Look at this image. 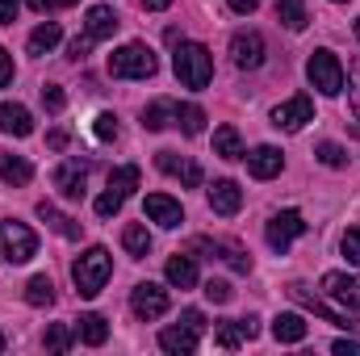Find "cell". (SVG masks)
<instances>
[{
	"label": "cell",
	"mask_w": 360,
	"mask_h": 356,
	"mask_svg": "<svg viewBox=\"0 0 360 356\" xmlns=\"http://www.w3.org/2000/svg\"><path fill=\"white\" fill-rule=\"evenodd\" d=\"M281 168H285V155L276 151V147H256L252 155H248V172L256 180H272V177H281Z\"/></svg>",
	"instance_id": "obj_17"
},
{
	"label": "cell",
	"mask_w": 360,
	"mask_h": 356,
	"mask_svg": "<svg viewBox=\"0 0 360 356\" xmlns=\"http://www.w3.org/2000/svg\"><path fill=\"white\" fill-rule=\"evenodd\" d=\"M25 302H30V306H51V302H55V285H51V276H30V285H25Z\"/></svg>",
	"instance_id": "obj_32"
},
{
	"label": "cell",
	"mask_w": 360,
	"mask_h": 356,
	"mask_svg": "<svg viewBox=\"0 0 360 356\" xmlns=\"http://www.w3.org/2000/svg\"><path fill=\"white\" fill-rule=\"evenodd\" d=\"M25 4H30V8H34V13H51V8H55V4H59V0H25Z\"/></svg>",
	"instance_id": "obj_49"
},
{
	"label": "cell",
	"mask_w": 360,
	"mask_h": 356,
	"mask_svg": "<svg viewBox=\"0 0 360 356\" xmlns=\"http://www.w3.org/2000/svg\"><path fill=\"white\" fill-rule=\"evenodd\" d=\"M176 126L184 134H201L205 130V109L201 105H176Z\"/></svg>",
	"instance_id": "obj_31"
},
{
	"label": "cell",
	"mask_w": 360,
	"mask_h": 356,
	"mask_svg": "<svg viewBox=\"0 0 360 356\" xmlns=\"http://www.w3.org/2000/svg\"><path fill=\"white\" fill-rule=\"evenodd\" d=\"M168 122H176V101H151L143 109V126L147 130H164Z\"/></svg>",
	"instance_id": "obj_27"
},
{
	"label": "cell",
	"mask_w": 360,
	"mask_h": 356,
	"mask_svg": "<svg viewBox=\"0 0 360 356\" xmlns=\"http://www.w3.org/2000/svg\"><path fill=\"white\" fill-rule=\"evenodd\" d=\"M306 122H314V101L310 96H289L272 109V126L285 130V134H297Z\"/></svg>",
	"instance_id": "obj_9"
},
{
	"label": "cell",
	"mask_w": 360,
	"mask_h": 356,
	"mask_svg": "<svg viewBox=\"0 0 360 356\" xmlns=\"http://www.w3.org/2000/svg\"><path fill=\"white\" fill-rule=\"evenodd\" d=\"M76 331H80V340H84V344H89V348H101V344H105V340H109V323H105V319H101V314H84V319H80V327H76Z\"/></svg>",
	"instance_id": "obj_29"
},
{
	"label": "cell",
	"mask_w": 360,
	"mask_h": 356,
	"mask_svg": "<svg viewBox=\"0 0 360 356\" xmlns=\"http://www.w3.org/2000/svg\"><path fill=\"white\" fill-rule=\"evenodd\" d=\"M46 147H51V151H63V147H68V130H51V134H46Z\"/></svg>",
	"instance_id": "obj_46"
},
{
	"label": "cell",
	"mask_w": 360,
	"mask_h": 356,
	"mask_svg": "<svg viewBox=\"0 0 360 356\" xmlns=\"http://www.w3.org/2000/svg\"><path fill=\"white\" fill-rule=\"evenodd\" d=\"M4 84H13V55L0 46V89H4Z\"/></svg>",
	"instance_id": "obj_43"
},
{
	"label": "cell",
	"mask_w": 360,
	"mask_h": 356,
	"mask_svg": "<svg viewBox=\"0 0 360 356\" xmlns=\"http://www.w3.org/2000/svg\"><path fill=\"white\" fill-rule=\"evenodd\" d=\"M155 164H160V172L176 177L180 184H188V189H197V184H201V168H197L193 160L176 155V151H160V155H155Z\"/></svg>",
	"instance_id": "obj_14"
},
{
	"label": "cell",
	"mask_w": 360,
	"mask_h": 356,
	"mask_svg": "<svg viewBox=\"0 0 360 356\" xmlns=\"http://www.w3.org/2000/svg\"><path fill=\"white\" fill-rule=\"evenodd\" d=\"M306 331H310V323H306L302 314H293V310L272 319V336H276L281 344H302V340H306Z\"/></svg>",
	"instance_id": "obj_20"
},
{
	"label": "cell",
	"mask_w": 360,
	"mask_h": 356,
	"mask_svg": "<svg viewBox=\"0 0 360 356\" xmlns=\"http://www.w3.org/2000/svg\"><path fill=\"white\" fill-rule=\"evenodd\" d=\"M130 310H134V319H143V323L164 319V314H168V289H160L155 281L134 285V289H130Z\"/></svg>",
	"instance_id": "obj_6"
},
{
	"label": "cell",
	"mask_w": 360,
	"mask_h": 356,
	"mask_svg": "<svg viewBox=\"0 0 360 356\" xmlns=\"http://www.w3.org/2000/svg\"><path fill=\"white\" fill-rule=\"evenodd\" d=\"M84 30H89L92 42H101V38H113V30H117V13H113L109 4H92L89 17H84Z\"/></svg>",
	"instance_id": "obj_19"
},
{
	"label": "cell",
	"mask_w": 360,
	"mask_h": 356,
	"mask_svg": "<svg viewBox=\"0 0 360 356\" xmlns=\"http://www.w3.org/2000/svg\"><path fill=\"white\" fill-rule=\"evenodd\" d=\"M239 205H243V189H239L235 180H214V184H210V210H214V214L235 218Z\"/></svg>",
	"instance_id": "obj_13"
},
{
	"label": "cell",
	"mask_w": 360,
	"mask_h": 356,
	"mask_svg": "<svg viewBox=\"0 0 360 356\" xmlns=\"http://www.w3.org/2000/svg\"><path fill=\"white\" fill-rule=\"evenodd\" d=\"M0 180H4V184H30V180H34L30 160H25V155H8V151H0Z\"/></svg>",
	"instance_id": "obj_22"
},
{
	"label": "cell",
	"mask_w": 360,
	"mask_h": 356,
	"mask_svg": "<svg viewBox=\"0 0 360 356\" xmlns=\"http://www.w3.org/2000/svg\"><path fill=\"white\" fill-rule=\"evenodd\" d=\"M314 155H319V164H327V168H344V164H348V151H344L340 143H319Z\"/></svg>",
	"instance_id": "obj_34"
},
{
	"label": "cell",
	"mask_w": 360,
	"mask_h": 356,
	"mask_svg": "<svg viewBox=\"0 0 360 356\" xmlns=\"http://www.w3.org/2000/svg\"><path fill=\"white\" fill-rule=\"evenodd\" d=\"M344 260L360 268V227H352V231L344 235Z\"/></svg>",
	"instance_id": "obj_39"
},
{
	"label": "cell",
	"mask_w": 360,
	"mask_h": 356,
	"mask_svg": "<svg viewBox=\"0 0 360 356\" xmlns=\"http://www.w3.org/2000/svg\"><path fill=\"white\" fill-rule=\"evenodd\" d=\"M335 4H348V0H335Z\"/></svg>",
	"instance_id": "obj_54"
},
{
	"label": "cell",
	"mask_w": 360,
	"mask_h": 356,
	"mask_svg": "<svg viewBox=\"0 0 360 356\" xmlns=\"http://www.w3.org/2000/svg\"><path fill=\"white\" fill-rule=\"evenodd\" d=\"M0 130H4V134H13V139L34 134V117H30V109H25V105H17V101H0Z\"/></svg>",
	"instance_id": "obj_16"
},
{
	"label": "cell",
	"mask_w": 360,
	"mask_h": 356,
	"mask_svg": "<svg viewBox=\"0 0 360 356\" xmlns=\"http://www.w3.org/2000/svg\"><path fill=\"white\" fill-rule=\"evenodd\" d=\"M231 8H235V13H256L260 0H231Z\"/></svg>",
	"instance_id": "obj_48"
},
{
	"label": "cell",
	"mask_w": 360,
	"mask_h": 356,
	"mask_svg": "<svg viewBox=\"0 0 360 356\" xmlns=\"http://www.w3.org/2000/svg\"><path fill=\"white\" fill-rule=\"evenodd\" d=\"M143 210H147V218H151V222H160V227H168V231L184 222V210H180V201H172L168 193H151Z\"/></svg>",
	"instance_id": "obj_15"
},
{
	"label": "cell",
	"mask_w": 360,
	"mask_h": 356,
	"mask_svg": "<svg viewBox=\"0 0 360 356\" xmlns=\"http://www.w3.org/2000/svg\"><path fill=\"white\" fill-rule=\"evenodd\" d=\"M172 0H143V8H151V13H160V8H168Z\"/></svg>",
	"instance_id": "obj_50"
},
{
	"label": "cell",
	"mask_w": 360,
	"mask_h": 356,
	"mask_svg": "<svg viewBox=\"0 0 360 356\" xmlns=\"http://www.w3.org/2000/svg\"><path fill=\"white\" fill-rule=\"evenodd\" d=\"M348 76H352V113H356V126H360V59L348 68Z\"/></svg>",
	"instance_id": "obj_41"
},
{
	"label": "cell",
	"mask_w": 360,
	"mask_h": 356,
	"mask_svg": "<svg viewBox=\"0 0 360 356\" xmlns=\"http://www.w3.org/2000/svg\"><path fill=\"white\" fill-rule=\"evenodd\" d=\"M89 51H92V38L84 34V38H76V42L68 46V59H76V63H80V59H89Z\"/></svg>",
	"instance_id": "obj_42"
},
{
	"label": "cell",
	"mask_w": 360,
	"mask_h": 356,
	"mask_svg": "<svg viewBox=\"0 0 360 356\" xmlns=\"http://www.w3.org/2000/svg\"><path fill=\"white\" fill-rule=\"evenodd\" d=\"M164 272H168V281H172L176 289H193V285H197V260H193V256H180L176 252Z\"/></svg>",
	"instance_id": "obj_24"
},
{
	"label": "cell",
	"mask_w": 360,
	"mask_h": 356,
	"mask_svg": "<svg viewBox=\"0 0 360 356\" xmlns=\"http://www.w3.org/2000/svg\"><path fill=\"white\" fill-rule=\"evenodd\" d=\"M109 76L117 80H151L155 76V55L143 42H126L109 55Z\"/></svg>",
	"instance_id": "obj_3"
},
{
	"label": "cell",
	"mask_w": 360,
	"mask_h": 356,
	"mask_svg": "<svg viewBox=\"0 0 360 356\" xmlns=\"http://www.w3.org/2000/svg\"><path fill=\"white\" fill-rule=\"evenodd\" d=\"M276 21L285 25V30H293V34H302L306 30V4L302 0H276Z\"/></svg>",
	"instance_id": "obj_26"
},
{
	"label": "cell",
	"mask_w": 360,
	"mask_h": 356,
	"mask_svg": "<svg viewBox=\"0 0 360 356\" xmlns=\"http://www.w3.org/2000/svg\"><path fill=\"white\" fill-rule=\"evenodd\" d=\"M214 155H222V160H243V139H239L235 126H218V130H214Z\"/></svg>",
	"instance_id": "obj_25"
},
{
	"label": "cell",
	"mask_w": 360,
	"mask_h": 356,
	"mask_svg": "<svg viewBox=\"0 0 360 356\" xmlns=\"http://www.w3.org/2000/svg\"><path fill=\"white\" fill-rule=\"evenodd\" d=\"M0 256H4L8 265L34 260V256H38V235H34L25 222H17V218L0 222Z\"/></svg>",
	"instance_id": "obj_4"
},
{
	"label": "cell",
	"mask_w": 360,
	"mask_h": 356,
	"mask_svg": "<svg viewBox=\"0 0 360 356\" xmlns=\"http://www.w3.org/2000/svg\"><path fill=\"white\" fill-rule=\"evenodd\" d=\"M42 105H46L51 113H63L68 96H63V89H59V84H46V89H42Z\"/></svg>",
	"instance_id": "obj_40"
},
{
	"label": "cell",
	"mask_w": 360,
	"mask_h": 356,
	"mask_svg": "<svg viewBox=\"0 0 360 356\" xmlns=\"http://www.w3.org/2000/svg\"><path fill=\"white\" fill-rule=\"evenodd\" d=\"M264 235H269L272 252H281V256H285V252H289V243H293L297 235H306V218H302L297 210H281V214H272V218H269V231H264Z\"/></svg>",
	"instance_id": "obj_7"
},
{
	"label": "cell",
	"mask_w": 360,
	"mask_h": 356,
	"mask_svg": "<svg viewBox=\"0 0 360 356\" xmlns=\"http://www.w3.org/2000/svg\"><path fill=\"white\" fill-rule=\"evenodd\" d=\"M0 352H4V336H0Z\"/></svg>",
	"instance_id": "obj_53"
},
{
	"label": "cell",
	"mask_w": 360,
	"mask_h": 356,
	"mask_svg": "<svg viewBox=\"0 0 360 356\" xmlns=\"http://www.w3.org/2000/svg\"><path fill=\"white\" fill-rule=\"evenodd\" d=\"M356 38H360V17H356Z\"/></svg>",
	"instance_id": "obj_52"
},
{
	"label": "cell",
	"mask_w": 360,
	"mask_h": 356,
	"mask_svg": "<svg viewBox=\"0 0 360 356\" xmlns=\"http://www.w3.org/2000/svg\"><path fill=\"white\" fill-rule=\"evenodd\" d=\"M180 323H188V327H197V331L205 327V319H201V310H184V314H180Z\"/></svg>",
	"instance_id": "obj_47"
},
{
	"label": "cell",
	"mask_w": 360,
	"mask_h": 356,
	"mask_svg": "<svg viewBox=\"0 0 360 356\" xmlns=\"http://www.w3.org/2000/svg\"><path fill=\"white\" fill-rule=\"evenodd\" d=\"M172 72H176V80L184 89L201 92L214 80V59H210V51L201 42H180L176 55H172Z\"/></svg>",
	"instance_id": "obj_1"
},
{
	"label": "cell",
	"mask_w": 360,
	"mask_h": 356,
	"mask_svg": "<svg viewBox=\"0 0 360 356\" xmlns=\"http://www.w3.org/2000/svg\"><path fill=\"white\" fill-rule=\"evenodd\" d=\"M109 272H113V256H109L105 248H89V252L72 265V281H76L80 298H96V293L105 289Z\"/></svg>",
	"instance_id": "obj_2"
},
{
	"label": "cell",
	"mask_w": 360,
	"mask_h": 356,
	"mask_svg": "<svg viewBox=\"0 0 360 356\" xmlns=\"http://www.w3.org/2000/svg\"><path fill=\"white\" fill-rule=\"evenodd\" d=\"M59 4H80V0H59Z\"/></svg>",
	"instance_id": "obj_51"
},
{
	"label": "cell",
	"mask_w": 360,
	"mask_h": 356,
	"mask_svg": "<svg viewBox=\"0 0 360 356\" xmlns=\"http://www.w3.org/2000/svg\"><path fill=\"white\" fill-rule=\"evenodd\" d=\"M117 210H122V197H117L113 189H105V193L96 197V214H101V218H113Z\"/></svg>",
	"instance_id": "obj_38"
},
{
	"label": "cell",
	"mask_w": 360,
	"mask_h": 356,
	"mask_svg": "<svg viewBox=\"0 0 360 356\" xmlns=\"http://www.w3.org/2000/svg\"><path fill=\"white\" fill-rule=\"evenodd\" d=\"M306 76H310V84L323 96H340L344 92V63L331 51H314L310 63H306Z\"/></svg>",
	"instance_id": "obj_5"
},
{
	"label": "cell",
	"mask_w": 360,
	"mask_h": 356,
	"mask_svg": "<svg viewBox=\"0 0 360 356\" xmlns=\"http://www.w3.org/2000/svg\"><path fill=\"white\" fill-rule=\"evenodd\" d=\"M122 248H126L130 256H147V252H151V235H147V227L130 222V227L122 231Z\"/></svg>",
	"instance_id": "obj_30"
},
{
	"label": "cell",
	"mask_w": 360,
	"mask_h": 356,
	"mask_svg": "<svg viewBox=\"0 0 360 356\" xmlns=\"http://www.w3.org/2000/svg\"><path fill=\"white\" fill-rule=\"evenodd\" d=\"M139 180H143V172H139L134 164H126V168H113V172H109V189H113V193L126 201V197L139 189Z\"/></svg>",
	"instance_id": "obj_28"
},
{
	"label": "cell",
	"mask_w": 360,
	"mask_h": 356,
	"mask_svg": "<svg viewBox=\"0 0 360 356\" xmlns=\"http://www.w3.org/2000/svg\"><path fill=\"white\" fill-rule=\"evenodd\" d=\"M17 21V0H0V25H13Z\"/></svg>",
	"instance_id": "obj_45"
},
{
	"label": "cell",
	"mask_w": 360,
	"mask_h": 356,
	"mask_svg": "<svg viewBox=\"0 0 360 356\" xmlns=\"http://www.w3.org/2000/svg\"><path fill=\"white\" fill-rule=\"evenodd\" d=\"M84 184H89V164L84 160H63L55 168V189L68 197V201H80L84 197Z\"/></svg>",
	"instance_id": "obj_12"
},
{
	"label": "cell",
	"mask_w": 360,
	"mask_h": 356,
	"mask_svg": "<svg viewBox=\"0 0 360 356\" xmlns=\"http://www.w3.org/2000/svg\"><path fill=\"white\" fill-rule=\"evenodd\" d=\"M331 352H335V356H360V344H356V340H335V344H331Z\"/></svg>",
	"instance_id": "obj_44"
},
{
	"label": "cell",
	"mask_w": 360,
	"mask_h": 356,
	"mask_svg": "<svg viewBox=\"0 0 360 356\" xmlns=\"http://www.w3.org/2000/svg\"><path fill=\"white\" fill-rule=\"evenodd\" d=\"M92 134H96L101 143H113V139H117V117H113V113H96Z\"/></svg>",
	"instance_id": "obj_36"
},
{
	"label": "cell",
	"mask_w": 360,
	"mask_h": 356,
	"mask_svg": "<svg viewBox=\"0 0 360 356\" xmlns=\"http://www.w3.org/2000/svg\"><path fill=\"white\" fill-rule=\"evenodd\" d=\"M214 340H218V348H226V352H235L239 344H248V336H243V327H239V319H231V323H222V327L214 331Z\"/></svg>",
	"instance_id": "obj_33"
},
{
	"label": "cell",
	"mask_w": 360,
	"mask_h": 356,
	"mask_svg": "<svg viewBox=\"0 0 360 356\" xmlns=\"http://www.w3.org/2000/svg\"><path fill=\"white\" fill-rule=\"evenodd\" d=\"M205 298H210V302H218V306H226V302L235 298V289H231L226 281H214V276H210V281H205Z\"/></svg>",
	"instance_id": "obj_37"
},
{
	"label": "cell",
	"mask_w": 360,
	"mask_h": 356,
	"mask_svg": "<svg viewBox=\"0 0 360 356\" xmlns=\"http://www.w3.org/2000/svg\"><path fill=\"white\" fill-rule=\"evenodd\" d=\"M231 59H235L239 72H256V68L264 63V38H260L256 30L235 34V38H231Z\"/></svg>",
	"instance_id": "obj_11"
},
{
	"label": "cell",
	"mask_w": 360,
	"mask_h": 356,
	"mask_svg": "<svg viewBox=\"0 0 360 356\" xmlns=\"http://www.w3.org/2000/svg\"><path fill=\"white\" fill-rule=\"evenodd\" d=\"M323 298H331L335 306L360 314V276H352V272H323Z\"/></svg>",
	"instance_id": "obj_8"
},
{
	"label": "cell",
	"mask_w": 360,
	"mask_h": 356,
	"mask_svg": "<svg viewBox=\"0 0 360 356\" xmlns=\"http://www.w3.org/2000/svg\"><path fill=\"white\" fill-rule=\"evenodd\" d=\"M38 218H42L51 231H59L63 239H80V222H76V218H68V214H59L51 201H38Z\"/></svg>",
	"instance_id": "obj_21"
},
{
	"label": "cell",
	"mask_w": 360,
	"mask_h": 356,
	"mask_svg": "<svg viewBox=\"0 0 360 356\" xmlns=\"http://www.w3.org/2000/svg\"><path fill=\"white\" fill-rule=\"evenodd\" d=\"M289 293H293L306 310H314L319 319H327V323H335V327H352V331H360V323L352 319V310L331 306V298H314V293H306V285H289Z\"/></svg>",
	"instance_id": "obj_10"
},
{
	"label": "cell",
	"mask_w": 360,
	"mask_h": 356,
	"mask_svg": "<svg viewBox=\"0 0 360 356\" xmlns=\"http://www.w3.org/2000/svg\"><path fill=\"white\" fill-rule=\"evenodd\" d=\"M160 348H164V352H176V356H188L197 348V327H188V323L164 327V331H160Z\"/></svg>",
	"instance_id": "obj_18"
},
{
	"label": "cell",
	"mask_w": 360,
	"mask_h": 356,
	"mask_svg": "<svg viewBox=\"0 0 360 356\" xmlns=\"http://www.w3.org/2000/svg\"><path fill=\"white\" fill-rule=\"evenodd\" d=\"M59 42H63V30H59V21H42V25L30 34V55H51Z\"/></svg>",
	"instance_id": "obj_23"
},
{
	"label": "cell",
	"mask_w": 360,
	"mask_h": 356,
	"mask_svg": "<svg viewBox=\"0 0 360 356\" xmlns=\"http://www.w3.org/2000/svg\"><path fill=\"white\" fill-rule=\"evenodd\" d=\"M72 340H76V336H72V327H63V323H55V327L46 331V348H51V352H68Z\"/></svg>",
	"instance_id": "obj_35"
}]
</instances>
